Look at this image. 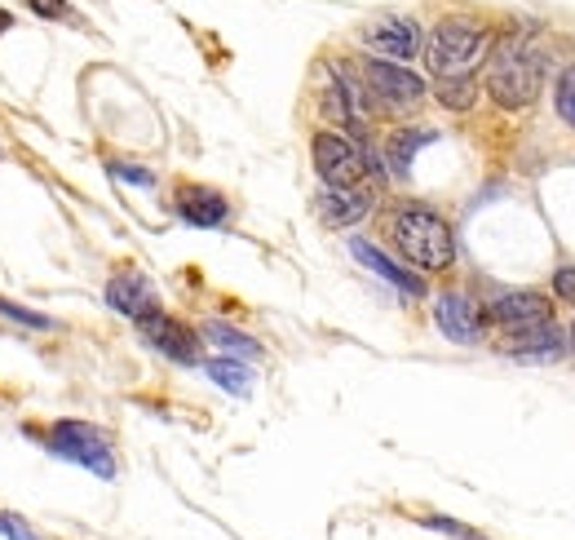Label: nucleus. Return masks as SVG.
Masks as SVG:
<instances>
[{
    "label": "nucleus",
    "instance_id": "nucleus-1",
    "mask_svg": "<svg viewBox=\"0 0 575 540\" xmlns=\"http://www.w3.org/2000/svg\"><path fill=\"white\" fill-rule=\"evenodd\" d=\"M394 248L416 266V270H451L456 266V235L442 212L429 204H402L389 217Z\"/></svg>",
    "mask_w": 575,
    "mask_h": 540
},
{
    "label": "nucleus",
    "instance_id": "nucleus-2",
    "mask_svg": "<svg viewBox=\"0 0 575 540\" xmlns=\"http://www.w3.org/2000/svg\"><path fill=\"white\" fill-rule=\"evenodd\" d=\"M540 84H544V53L531 49L522 35H509L495 49L491 66H487L491 102L504 106V111H522V106H531L540 97Z\"/></svg>",
    "mask_w": 575,
    "mask_h": 540
},
{
    "label": "nucleus",
    "instance_id": "nucleus-3",
    "mask_svg": "<svg viewBox=\"0 0 575 540\" xmlns=\"http://www.w3.org/2000/svg\"><path fill=\"white\" fill-rule=\"evenodd\" d=\"M495 35L473 22V18H442L429 40H425V66L438 75V80H451V75H469L487 53H491Z\"/></svg>",
    "mask_w": 575,
    "mask_h": 540
},
{
    "label": "nucleus",
    "instance_id": "nucleus-4",
    "mask_svg": "<svg viewBox=\"0 0 575 540\" xmlns=\"http://www.w3.org/2000/svg\"><path fill=\"white\" fill-rule=\"evenodd\" d=\"M310 159H314V173L327 186H363V177L372 173V155L349 133H327V128L314 133Z\"/></svg>",
    "mask_w": 575,
    "mask_h": 540
},
{
    "label": "nucleus",
    "instance_id": "nucleus-5",
    "mask_svg": "<svg viewBox=\"0 0 575 540\" xmlns=\"http://www.w3.org/2000/svg\"><path fill=\"white\" fill-rule=\"evenodd\" d=\"M49 451L53 456H66L84 469H93L97 478H115V460H111V443L102 429L84 425V420H58L53 434H49Z\"/></svg>",
    "mask_w": 575,
    "mask_h": 540
},
{
    "label": "nucleus",
    "instance_id": "nucleus-6",
    "mask_svg": "<svg viewBox=\"0 0 575 540\" xmlns=\"http://www.w3.org/2000/svg\"><path fill=\"white\" fill-rule=\"evenodd\" d=\"M358 40H363V49H367L372 58H385V62H398V66H407V62L420 58V49H425L420 27H416L411 18H402V13H389V18L367 22V27L358 31Z\"/></svg>",
    "mask_w": 575,
    "mask_h": 540
},
{
    "label": "nucleus",
    "instance_id": "nucleus-7",
    "mask_svg": "<svg viewBox=\"0 0 575 540\" xmlns=\"http://www.w3.org/2000/svg\"><path fill=\"white\" fill-rule=\"evenodd\" d=\"M363 80H367V93L389 111H411L425 97V80L398 62H385V58H367Z\"/></svg>",
    "mask_w": 575,
    "mask_h": 540
},
{
    "label": "nucleus",
    "instance_id": "nucleus-8",
    "mask_svg": "<svg viewBox=\"0 0 575 540\" xmlns=\"http://www.w3.org/2000/svg\"><path fill=\"white\" fill-rule=\"evenodd\" d=\"M332 71V84L323 89V111L327 120H336V128H349L354 137L367 133V93L341 71V66H327Z\"/></svg>",
    "mask_w": 575,
    "mask_h": 540
},
{
    "label": "nucleus",
    "instance_id": "nucleus-9",
    "mask_svg": "<svg viewBox=\"0 0 575 540\" xmlns=\"http://www.w3.org/2000/svg\"><path fill=\"white\" fill-rule=\"evenodd\" d=\"M106 305H111L115 314L142 323L146 314L159 310V292H155V283H150L142 270H119V274H111V283H106Z\"/></svg>",
    "mask_w": 575,
    "mask_h": 540
},
{
    "label": "nucleus",
    "instance_id": "nucleus-10",
    "mask_svg": "<svg viewBox=\"0 0 575 540\" xmlns=\"http://www.w3.org/2000/svg\"><path fill=\"white\" fill-rule=\"evenodd\" d=\"M137 328H142V336H146L159 354H168L172 363H199V345H203V341H199L181 319L155 310V314H146Z\"/></svg>",
    "mask_w": 575,
    "mask_h": 540
},
{
    "label": "nucleus",
    "instance_id": "nucleus-11",
    "mask_svg": "<svg viewBox=\"0 0 575 540\" xmlns=\"http://www.w3.org/2000/svg\"><path fill=\"white\" fill-rule=\"evenodd\" d=\"M433 323L442 328L447 341L456 345H478L482 341V310L464 292H442L433 301Z\"/></svg>",
    "mask_w": 575,
    "mask_h": 540
},
{
    "label": "nucleus",
    "instance_id": "nucleus-12",
    "mask_svg": "<svg viewBox=\"0 0 575 540\" xmlns=\"http://www.w3.org/2000/svg\"><path fill=\"white\" fill-rule=\"evenodd\" d=\"M314 208L323 217V226H354L372 212V190L367 186H327L314 195Z\"/></svg>",
    "mask_w": 575,
    "mask_h": 540
},
{
    "label": "nucleus",
    "instance_id": "nucleus-13",
    "mask_svg": "<svg viewBox=\"0 0 575 540\" xmlns=\"http://www.w3.org/2000/svg\"><path fill=\"white\" fill-rule=\"evenodd\" d=\"M487 319H495L504 332L535 328L548 323V301L540 292H500L495 301H487Z\"/></svg>",
    "mask_w": 575,
    "mask_h": 540
},
{
    "label": "nucleus",
    "instance_id": "nucleus-14",
    "mask_svg": "<svg viewBox=\"0 0 575 540\" xmlns=\"http://www.w3.org/2000/svg\"><path fill=\"white\" fill-rule=\"evenodd\" d=\"M177 212H181L186 226L217 230V226H226L230 204H226V195L212 190V186H181V190H177Z\"/></svg>",
    "mask_w": 575,
    "mask_h": 540
},
{
    "label": "nucleus",
    "instance_id": "nucleus-15",
    "mask_svg": "<svg viewBox=\"0 0 575 540\" xmlns=\"http://www.w3.org/2000/svg\"><path fill=\"white\" fill-rule=\"evenodd\" d=\"M349 252H354V257H358V261H363L376 279L394 283L398 292H407V297H425V279H420V274H411V270H402L398 261H389L376 243H367V239H358V235H354V239H349Z\"/></svg>",
    "mask_w": 575,
    "mask_h": 540
},
{
    "label": "nucleus",
    "instance_id": "nucleus-16",
    "mask_svg": "<svg viewBox=\"0 0 575 540\" xmlns=\"http://www.w3.org/2000/svg\"><path fill=\"white\" fill-rule=\"evenodd\" d=\"M500 350L513 354V359H557V354L566 350V341H562V332H557L553 323H535V328L504 332Z\"/></svg>",
    "mask_w": 575,
    "mask_h": 540
},
{
    "label": "nucleus",
    "instance_id": "nucleus-17",
    "mask_svg": "<svg viewBox=\"0 0 575 540\" xmlns=\"http://www.w3.org/2000/svg\"><path fill=\"white\" fill-rule=\"evenodd\" d=\"M425 142H433V128H398V133H389V142H385V164H389V173H394V177H407V173H411V159H416V150H420Z\"/></svg>",
    "mask_w": 575,
    "mask_h": 540
},
{
    "label": "nucleus",
    "instance_id": "nucleus-18",
    "mask_svg": "<svg viewBox=\"0 0 575 540\" xmlns=\"http://www.w3.org/2000/svg\"><path fill=\"white\" fill-rule=\"evenodd\" d=\"M203 341H212V345H221L226 354H243V359H257L261 354V345L248 336V332H239V328H230V323H203Z\"/></svg>",
    "mask_w": 575,
    "mask_h": 540
},
{
    "label": "nucleus",
    "instance_id": "nucleus-19",
    "mask_svg": "<svg viewBox=\"0 0 575 540\" xmlns=\"http://www.w3.org/2000/svg\"><path fill=\"white\" fill-rule=\"evenodd\" d=\"M203 372L212 376V385H221V390H230V394H248V390H252V372H248L243 363H234V359H208Z\"/></svg>",
    "mask_w": 575,
    "mask_h": 540
},
{
    "label": "nucleus",
    "instance_id": "nucleus-20",
    "mask_svg": "<svg viewBox=\"0 0 575 540\" xmlns=\"http://www.w3.org/2000/svg\"><path fill=\"white\" fill-rule=\"evenodd\" d=\"M447 111H469L478 102V84L469 75H451V80H438V93H433Z\"/></svg>",
    "mask_w": 575,
    "mask_h": 540
},
{
    "label": "nucleus",
    "instance_id": "nucleus-21",
    "mask_svg": "<svg viewBox=\"0 0 575 540\" xmlns=\"http://www.w3.org/2000/svg\"><path fill=\"white\" fill-rule=\"evenodd\" d=\"M0 314H4V319H13V323H22V328H40V332H49V328H53V319H49V314H40V310H27V305H18V301H4V297H0Z\"/></svg>",
    "mask_w": 575,
    "mask_h": 540
},
{
    "label": "nucleus",
    "instance_id": "nucleus-22",
    "mask_svg": "<svg viewBox=\"0 0 575 540\" xmlns=\"http://www.w3.org/2000/svg\"><path fill=\"white\" fill-rule=\"evenodd\" d=\"M553 102H557V115L575 128V66H566L562 71V80H557V93H553Z\"/></svg>",
    "mask_w": 575,
    "mask_h": 540
},
{
    "label": "nucleus",
    "instance_id": "nucleus-23",
    "mask_svg": "<svg viewBox=\"0 0 575 540\" xmlns=\"http://www.w3.org/2000/svg\"><path fill=\"white\" fill-rule=\"evenodd\" d=\"M111 173H115L119 181H133V186H155V173H150V168H133V164L111 159Z\"/></svg>",
    "mask_w": 575,
    "mask_h": 540
},
{
    "label": "nucleus",
    "instance_id": "nucleus-24",
    "mask_svg": "<svg viewBox=\"0 0 575 540\" xmlns=\"http://www.w3.org/2000/svg\"><path fill=\"white\" fill-rule=\"evenodd\" d=\"M553 292H557L566 305H575V266H557V270H553Z\"/></svg>",
    "mask_w": 575,
    "mask_h": 540
},
{
    "label": "nucleus",
    "instance_id": "nucleus-25",
    "mask_svg": "<svg viewBox=\"0 0 575 540\" xmlns=\"http://www.w3.org/2000/svg\"><path fill=\"white\" fill-rule=\"evenodd\" d=\"M425 527H433V531H447V536H456V540H482L478 531H469V527H460V522H451V518H420Z\"/></svg>",
    "mask_w": 575,
    "mask_h": 540
},
{
    "label": "nucleus",
    "instance_id": "nucleus-26",
    "mask_svg": "<svg viewBox=\"0 0 575 540\" xmlns=\"http://www.w3.org/2000/svg\"><path fill=\"white\" fill-rule=\"evenodd\" d=\"M0 536L4 540H35V531L22 518H13V513H0Z\"/></svg>",
    "mask_w": 575,
    "mask_h": 540
},
{
    "label": "nucleus",
    "instance_id": "nucleus-27",
    "mask_svg": "<svg viewBox=\"0 0 575 540\" xmlns=\"http://www.w3.org/2000/svg\"><path fill=\"white\" fill-rule=\"evenodd\" d=\"M27 9L35 18H62L66 13V0H27Z\"/></svg>",
    "mask_w": 575,
    "mask_h": 540
},
{
    "label": "nucleus",
    "instance_id": "nucleus-28",
    "mask_svg": "<svg viewBox=\"0 0 575 540\" xmlns=\"http://www.w3.org/2000/svg\"><path fill=\"white\" fill-rule=\"evenodd\" d=\"M9 27H13V13H9V9H0V35H4Z\"/></svg>",
    "mask_w": 575,
    "mask_h": 540
},
{
    "label": "nucleus",
    "instance_id": "nucleus-29",
    "mask_svg": "<svg viewBox=\"0 0 575 540\" xmlns=\"http://www.w3.org/2000/svg\"><path fill=\"white\" fill-rule=\"evenodd\" d=\"M571 341H575V323H571Z\"/></svg>",
    "mask_w": 575,
    "mask_h": 540
}]
</instances>
